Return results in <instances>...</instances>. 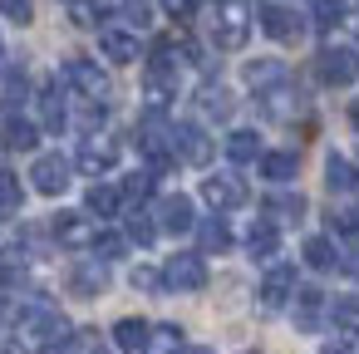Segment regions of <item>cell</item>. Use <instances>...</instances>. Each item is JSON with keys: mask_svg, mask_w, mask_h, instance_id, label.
I'll return each instance as SVG.
<instances>
[{"mask_svg": "<svg viewBox=\"0 0 359 354\" xmlns=\"http://www.w3.org/2000/svg\"><path fill=\"white\" fill-rule=\"evenodd\" d=\"M114 344H118V349H128V354H138V349L148 344V325H143V320H133V315H128V320H118V325H114Z\"/></svg>", "mask_w": 359, "mask_h": 354, "instance_id": "cell-32", "label": "cell"}, {"mask_svg": "<svg viewBox=\"0 0 359 354\" xmlns=\"http://www.w3.org/2000/svg\"><path fill=\"white\" fill-rule=\"evenodd\" d=\"M290 295H295V266L276 261V266L261 275V305H266V310H280V305H290Z\"/></svg>", "mask_w": 359, "mask_h": 354, "instance_id": "cell-10", "label": "cell"}, {"mask_svg": "<svg viewBox=\"0 0 359 354\" xmlns=\"http://www.w3.org/2000/svg\"><path fill=\"white\" fill-rule=\"evenodd\" d=\"M148 197H153V177H148V172H128L123 187H118V202L138 207V202H148Z\"/></svg>", "mask_w": 359, "mask_h": 354, "instance_id": "cell-34", "label": "cell"}, {"mask_svg": "<svg viewBox=\"0 0 359 354\" xmlns=\"http://www.w3.org/2000/svg\"><path fill=\"white\" fill-rule=\"evenodd\" d=\"M300 256H305L310 271H339V246H334V236H305Z\"/></svg>", "mask_w": 359, "mask_h": 354, "instance_id": "cell-21", "label": "cell"}, {"mask_svg": "<svg viewBox=\"0 0 359 354\" xmlns=\"http://www.w3.org/2000/svg\"><path fill=\"white\" fill-rule=\"evenodd\" d=\"M0 354H25V349H20V339H0Z\"/></svg>", "mask_w": 359, "mask_h": 354, "instance_id": "cell-47", "label": "cell"}, {"mask_svg": "<svg viewBox=\"0 0 359 354\" xmlns=\"http://www.w3.org/2000/svg\"><path fill=\"white\" fill-rule=\"evenodd\" d=\"M25 280V256L20 251H0V285H20Z\"/></svg>", "mask_w": 359, "mask_h": 354, "instance_id": "cell-39", "label": "cell"}, {"mask_svg": "<svg viewBox=\"0 0 359 354\" xmlns=\"http://www.w3.org/2000/svg\"><path fill=\"white\" fill-rule=\"evenodd\" d=\"M133 285H143V290H153V285H158V271H148V266H138V271H133Z\"/></svg>", "mask_w": 359, "mask_h": 354, "instance_id": "cell-46", "label": "cell"}, {"mask_svg": "<svg viewBox=\"0 0 359 354\" xmlns=\"http://www.w3.org/2000/svg\"><path fill=\"white\" fill-rule=\"evenodd\" d=\"M325 182H330V192H339V197H354V192H359V168H354L349 158L330 153V158H325Z\"/></svg>", "mask_w": 359, "mask_h": 354, "instance_id": "cell-19", "label": "cell"}, {"mask_svg": "<svg viewBox=\"0 0 359 354\" xmlns=\"http://www.w3.org/2000/svg\"><path fill=\"white\" fill-rule=\"evenodd\" d=\"M40 123H45L50 133H60V128L69 123V114H65V94H60V84H50V89H40Z\"/></svg>", "mask_w": 359, "mask_h": 354, "instance_id": "cell-26", "label": "cell"}, {"mask_svg": "<svg viewBox=\"0 0 359 354\" xmlns=\"http://www.w3.org/2000/svg\"><path fill=\"white\" fill-rule=\"evenodd\" d=\"M89 246H94L99 266H109V261H123V251H128V236H123V231H94V236H89Z\"/></svg>", "mask_w": 359, "mask_h": 354, "instance_id": "cell-30", "label": "cell"}, {"mask_svg": "<svg viewBox=\"0 0 359 354\" xmlns=\"http://www.w3.org/2000/svg\"><path fill=\"white\" fill-rule=\"evenodd\" d=\"M261 30H266L271 40H280V45H295V40L305 35V20H300V11H290V6H261Z\"/></svg>", "mask_w": 359, "mask_h": 354, "instance_id": "cell-7", "label": "cell"}, {"mask_svg": "<svg viewBox=\"0 0 359 354\" xmlns=\"http://www.w3.org/2000/svg\"><path fill=\"white\" fill-rule=\"evenodd\" d=\"M339 231H344V236H359V207H349V212L339 217Z\"/></svg>", "mask_w": 359, "mask_h": 354, "instance_id": "cell-45", "label": "cell"}, {"mask_svg": "<svg viewBox=\"0 0 359 354\" xmlns=\"http://www.w3.org/2000/svg\"><path fill=\"white\" fill-rule=\"evenodd\" d=\"M69 20L74 25H99V0H69Z\"/></svg>", "mask_w": 359, "mask_h": 354, "instance_id": "cell-41", "label": "cell"}, {"mask_svg": "<svg viewBox=\"0 0 359 354\" xmlns=\"http://www.w3.org/2000/svg\"><path fill=\"white\" fill-rule=\"evenodd\" d=\"M290 300H295V325H300V329H320V325H325V315H330V300H325L315 285L295 290Z\"/></svg>", "mask_w": 359, "mask_h": 354, "instance_id": "cell-14", "label": "cell"}, {"mask_svg": "<svg viewBox=\"0 0 359 354\" xmlns=\"http://www.w3.org/2000/svg\"><path fill=\"white\" fill-rule=\"evenodd\" d=\"M65 84L79 89L84 99H104V94H109V74H104L94 60H69V64H65Z\"/></svg>", "mask_w": 359, "mask_h": 354, "instance_id": "cell-8", "label": "cell"}, {"mask_svg": "<svg viewBox=\"0 0 359 354\" xmlns=\"http://www.w3.org/2000/svg\"><path fill=\"white\" fill-rule=\"evenodd\" d=\"M30 187H35V192H45V197H60V192L69 187V163H65L60 153L35 158V163H30Z\"/></svg>", "mask_w": 359, "mask_h": 354, "instance_id": "cell-6", "label": "cell"}, {"mask_svg": "<svg viewBox=\"0 0 359 354\" xmlns=\"http://www.w3.org/2000/svg\"><path fill=\"white\" fill-rule=\"evenodd\" d=\"M300 217H305V197H300V192H285V187H280V192L266 197V222H290V226H295Z\"/></svg>", "mask_w": 359, "mask_h": 354, "instance_id": "cell-22", "label": "cell"}, {"mask_svg": "<svg viewBox=\"0 0 359 354\" xmlns=\"http://www.w3.org/2000/svg\"><path fill=\"white\" fill-rule=\"evenodd\" d=\"M285 79H290V74H285L280 60H251V64H246V84H251L256 94H266V89L285 84Z\"/></svg>", "mask_w": 359, "mask_h": 354, "instance_id": "cell-23", "label": "cell"}, {"mask_svg": "<svg viewBox=\"0 0 359 354\" xmlns=\"http://www.w3.org/2000/svg\"><path fill=\"white\" fill-rule=\"evenodd\" d=\"M133 138H138V153H143V158H158V153H168V148H172V128L163 123V114H158V109L138 123V133H133Z\"/></svg>", "mask_w": 359, "mask_h": 354, "instance_id": "cell-13", "label": "cell"}, {"mask_svg": "<svg viewBox=\"0 0 359 354\" xmlns=\"http://www.w3.org/2000/svg\"><path fill=\"white\" fill-rule=\"evenodd\" d=\"M25 89H30V84H25V79H20V74H15V79H11V89H6V104H11V109H15V104H20V99H25Z\"/></svg>", "mask_w": 359, "mask_h": 354, "instance_id": "cell-44", "label": "cell"}, {"mask_svg": "<svg viewBox=\"0 0 359 354\" xmlns=\"http://www.w3.org/2000/svg\"><path fill=\"white\" fill-rule=\"evenodd\" d=\"M192 231H197V246H202L207 256H222V251H231V241H236L222 217H207V222H197Z\"/></svg>", "mask_w": 359, "mask_h": 354, "instance_id": "cell-20", "label": "cell"}, {"mask_svg": "<svg viewBox=\"0 0 359 354\" xmlns=\"http://www.w3.org/2000/svg\"><path fill=\"white\" fill-rule=\"evenodd\" d=\"M128 241H133V246H153V241H158V222L143 217V212H133V217H128Z\"/></svg>", "mask_w": 359, "mask_h": 354, "instance_id": "cell-38", "label": "cell"}, {"mask_svg": "<svg viewBox=\"0 0 359 354\" xmlns=\"http://www.w3.org/2000/svg\"><path fill=\"white\" fill-rule=\"evenodd\" d=\"M0 143H6L11 153H30L40 143V128L30 118H20V114H6V123H0Z\"/></svg>", "mask_w": 359, "mask_h": 354, "instance_id": "cell-15", "label": "cell"}, {"mask_svg": "<svg viewBox=\"0 0 359 354\" xmlns=\"http://www.w3.org/2000/svg\"><path fill=\"white\" fill-rule=\"evenodd\" d=\"M99 50H104L114 64H133V60H138V35H133V30H118V25H114V30H99Z\"/></svg>", "mask_w": 359, "mask_h": 354, "instance_id": "cell-16", "label": "cell"}, {"mask_svg": "<svg viewBox=\"0 0 359 354\" xmlns=\"http://www.w3.org/2000/svg\"><path fill=\"white\" fill-rule=\"evenodd\" d=\"M177 354H212V349H202V344H182Z\"/></svg>", "mask_w": 359, "mask_h": 354, "instance_id": "cell-48", "label": "cell"}, {"mask_svg": "<svg viewBox=\"0 0 359 354\" xmlns=\"http://www.w3.org/2000/svg\"><path fill=\"white\" fill-rule=\"evenodd\" d=\"M246 251H251L256 261H271V256L280 251V226H276V222H256V226L246 231Z\"/></svg>", "mask_w": 359, "mask_h": 354, "instance_id": "cell-25", "label": "cell"}, {"mask_svg": "<svg viewBox=\"0 0 359 354\" xmlns=\"http://www.w3.org/2000/svg\"><path fill=\"white\" fill-rule=\"evenodd\" d=\"M330 320H334L344 334H359V300H354V295L334 300V305H330Z\"/></svg>", "mask_w": 359, "mask_h": 354, "instance_id": "cell-35", "label": "cell"}, {"mask_svg": "<svg viewBox=\"0 0 359 354\" xmlns=\"http://www.w3.org/2000/svg\"><path fill=\"white\" fill-rule=\"evenodd\" d=\"M84 207H89L94 217H114L123 202H118V187H109V182H94V187L84 192Z\"/></svg>", "mask_w": 359, "mask_h": 354, "instance_id": "cell-31", "label": "cell"}, {"mask_svg": "<svg viewBox=\"0 0 359 354\" xmlns=\"http://www.w3.org/2000/svg\"><path fill=\"white\" fill-rule=\"evenodd\" d=\"M0 74H6V40H0Z\"/></svg>", "mask_w": 359, "mask_h": 354, "instance_id": "cell-50", "label": "cell"}, {"mask_svg": "<svg viewBox=\"0 0 359 354\" xmlns=\"http://www.w3.org/2000/svg\"><path fill=\"white\" fill-rule=\"evenodd\" d=\"M158 285H168V290H202V285H207V266H202V256L182 251V256L163 261V271H158Z\"/></svg>", "mask_w": 359, "mask_h": 354, "instance_id": "cell-4", "label": "cell"}, {"mask_svg": "<svg viewBox=\"0 0 359 354\" xmlns=\"http://www.w3.org/2000/svg\"><path fill=\"white\" fill-rule=\"evenodd\" d=\"M344 15H349L344 0H315V25H320V30H339Z\"/></svg>", "mask_w": 359, "mask_h": 354, "instance_id": "cell-36", "label": "cell"}, {"mask_svg": "<svg viewBox=\"0 0 359 354\" xmlns=\"http://www.w3.org/2000/svg\"><path fill=\"white\" fill-rule=\"evenodd\" d=\"M226 158H231V163H256V158H261V133H256V128H236V133L226 138Z\"/></svg>", "mask_w": 359, "mask_h": 354, "instance_id": "cell-28", "label": "cell"}, {"mask_svg": "<svg viewBox=\"0 0 359 354\" xmlns=\"http://www.w3.org/2000/svg\"><path fill=\"white\" fill-rule=\"evenodd\" d=\"M0 15H6L11 25H30L35 20V6H30V0H0Z\"/></svg>", "mask_w": 359, "mask_h": 354, "instance_id": "cell-40", "label": "cell"}, {"mask_svg": "<svg viewBox=\"0 0 359 354\" xmlns=\"http://www.w3.org/2000/svg\"><path fill=\"white\" fill-rule=\"evenodd\" d=\"M251 35V20L241 11V0H226V6H217V20H212V45L217 50H241Z\"/></svg>", "mask_w": 359, "mask_h": 354, "instance_id": "cell-3", "label": "cell"}, {"mask_svg": "<svg viewBox=\"0 0 359 354\" xmlns=\"http://www.w3.org/2000/svg\"><path fill=\"white\" fill-rule=\"evenodd\" d=\"M163 11H168V15H177V20H187V15L197 11V0H163Z\"/></svg>", "mask_w": 359, "mask_h": 354, "instance_id": "cell-43", "label": "cell"}, {"mask_svg": "<svg viewBox=\"0 0 359 354\" xmlns=\"http://www.w3.org/2000/svg\"><path fill=\"white\" fill-rule=\"evenodd\" d=\"M261 104H266V114H271V118H290V114H300V109H305V99L290 89V79H285V84H276V89H266V94H261Z\"/></svg>", "mask_w": 359, "mask_h": 354, "instance_id": "cell-24", "label": "cell"}, {"mask_svg": "<svg viewBox=\"0 0 359 354\" xmlns=\"http://www.w3.org/2000/svg\"><path fill=\"white\" fill-rule=\"evenodd\" d=\"M202 197H207L217 212H231V207L246 202V187H241V177H231V172H217V177L202 182Z\"/></svg>", "mask_w": 359, "mask_h": 354, "instance_id": "cell-12", "label": "cell"}, {"mask_svg": "<svg viewBox=\"0 0 359 354\" xmlns=\"http://www.w3.org/2000/svg\"><path fill=\"white\" fill-rule=\"evenodd\" d=\"M104 118H109V109H104V99H89V104L79 109V123H84V128H104Z\"/></svg>", "mask_w": 359, "mask_h": 354, "instance_id": "cell-42", "label": "cell"}, {"mask_svg": "<svg viewBox=\"0 0 359 354\" xmlns=\"http://www.w3.org/2000/svg\"><path fill=\"white\" fill-rule=\"evenodd\" d=\"M246 354H256V349H246Z\"/></svg>", "mask_w": 359, "mask_h": 354, "instance_id": "cell-52", "label": "cell"}, {"mask_svg": "<svg viewBox=\"0 0 359 354\" xmlns=\"http://www.w3.org/2000/svg\"><path fill=\"white\" fill-rule=\"evenodd\" d=\"M50 236L60 241V246H89V222H84V212H60L55 222H50Z\"/></svg>", "mask_w": 359, "mask_h": 354, "instance_id": "cell-18", "label": "cell"}, {"mask_svg": "<svg viewBox=\"0 0 359 354\" xmlns=\"http://www.w3.org/2000/svg\"><path fill=\"white\" fill-rule=\"evenodd\" d=\"M182 349V329L177 325H148V344H143V354H177Z\"/></svg>", "mask_w": 359, "mask_h": 354, "instance_id": "cell-33", "label": "cell"}, {"mask_svg": "<svg viewBox=\"0 0 359 354\" xmlns=\"http://www.w3.org/2000/svg\"><path fill=\"white\" fill-rule=\"evenodd\" d=\"M114 163H118V148L104 143V138H84V148L74 153V168H79L84 177H104Z\"/></svg>", "mask_w": 359, "mask_h": 354, "instance_id": "cell-11", "label": "cell"}, {"mask_svg": "<svg viewBox=\"0 0 359 354\" xmlns=\"http://www.w3.org/2000/svg\"><path fill=\"white\" fill-rule=\"evenodd\" d=\"M15 325H20V334L30 339V344H60L65 334H69V325H65V315L50 305V300H25L20 310H15Z\"/></svg>", "mask_w": 359, "mask_h": 354, "instance_id": "cell-1", "label": "cell"}, {"mask_svg": "<svg viewBox=\"0 0 359 354\" xmlns=\"http://www.w3.org/2000/svg\"><path fill=\"white\" fill-rule=\"evenodd\" d=\"M163 231H172V236H182V231H192L197 226V207H192V197H182V192H172V197H163L158 202V217H153Z\"/></svg>", "mask_w": 359, "mask_h": 354, "instance_id": "cell-9", "label": "cell"}, {"mask_svg": "<svg viewBox=\"0 0 359 354\" xmlns=\"http://www.w3.org/2000/svg\"><path fill=\"white\" fill-rule=\"evenodd\" d=\"M172 148H177V158L192 163V168H207L212 153H217L212 138L202 133V123H177V128H172Z\"/></svg>", "mask_w": 359, "mask_h": 354, "instance_id": "cell-5", "label": "cell"}, {"mask_svg": "<svg viewBox=\"0 0 359 354\" xmlns=\"http://www.w3.org/2000/svg\"><path fill=\"white\" fill-rule=\"evenodd\" d=\"M118 15H123V25H128L133 35L153 25V6H148V0H123V6H118Z\"/></svg>", "mask_w": 359, "mask_h": 354, "instance_id": "cell-37", "label": "cell"}, {"mask_svg": "<svg viewBox=\"0 0 359 354\" xmlns=\"http://www.w3.org/2000/svg\"><path fill=\"white\" fill-rule=\"evenodd\" d=\"M217 6H226V0H217Z\"/></svg>", "mask_w": 359, "mask_h": 354, "instance_id": "cell-51", "label": "cell"}, {"mask_svg": "<svg viewBox=\"0 0 359 354\" xmlns=\"http://www.w3.org/2000/svg\"><path fill=\"white\" fill-rule=\"evenodd\" d=\"M256 163H261L266 182H290V177L300 172V153H295V148H271V153H261Z\"/></svg>", "mask_w": 359, "mask_h": 354, "instance_id": "cell-17", "label": "cell"}, {"mask_svg": "<svg viewBox=\"0 0 359 354\" xmlns=\"http://www.w3.org/2000/svg\"><path fill=\"white\" fill-rule=\"evenodd\" d=\"M315 74H320V84H330V89H349V84L359 79V50H354V45H330V50H320Z\"/></svg>", "mask_w": 359, "mask_h": 354, "instance_id": "cell-2", "label": "cell"}, {"mask_svg": "<svg viewBox=\"0 0 359 354\" xmlns=\"http://www.w3.org/2000/svg\"><path fill=\"white\" fill-rule=\"evenodd\" d=\"M349 123H354V128H359V99H354V104H349Z\"/></svg>", "mask_w": 359, "mask_h": 354, "instance_id": "cell-49", "label": "cell"}, {"mask_svg": "<svg viewBox=\"0 0 359 354\" xmlns=\"http://www.w3.org/2000/svg\"><path fill=\"white\" fill-rule=\"evenodd\" d=\"M69 290L74 295H104L109 290V271L104 266H74L69 271Z\"/></svg>", "mask_w": 359, "mask_h": 354, "instance_id": "cell-27", "label": "cell"}, {"mask_svg": "<svg viewBox=\"0 0 359 354\" xmlns=\"http://www.w3.org/2000/svg\"><path fill=\"white\" fill-rule=\"evenodd\" d=\"M197 109H202L207 118H231V89H222V84H202Z\"/></svg>", "mask_w": 359, "mask_h": 354, "instance_id": "cell-29", "label": "cell"}]
</instances>
